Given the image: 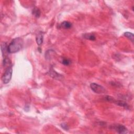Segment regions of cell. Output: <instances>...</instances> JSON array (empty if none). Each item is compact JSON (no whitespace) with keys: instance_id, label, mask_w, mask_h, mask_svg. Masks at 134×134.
<instances>
[{"instance_id":"obj_8","label":"cell","mask_w":134,"mask_h":134,"mask_svg":"<svg viewBox=\"0 0 134 134\" xmlns=\"http://www.w3.org/2000/svg\"><path fill=\"white\" fill-rule=\"evenodd\" d=\"M49 72H50V76H51L52 77H54V79H60V77H61V76L60 75H59V74H58V73L56 72L53 69L50 70V71H49Z\"/></svg>"},{"instance_id":"obj_12","label":"cell","mask_w":134,"mask_h":134,"mask_svg":"<svg viewBox=\"0 0 134 134\" xmlns=\"http://www.w3.org/2000/svg\"><path fill=\"white\" fill-rule=\"evenodd\" d=\"M61 62L63 65L65 66H69L71 64V61L68 59H63Z\"/></svg>"},{"instance_id":"obj_10","label":"cell","mask_w":134,"mask_h":134,"mask_svg":"<svg viewBox=\"0 0 134 134\" xmlns=\"http://www.w3.org/2000/svg\"><path fill=\"white\" fill-rule=\"evenodd\" d=\"M32 13H33V15H34L36 17H37V18H38V17H39V16H40V14H41L40 10L37 8H35L33 10Z\"/></svg>"},{"instance_id":"obj_9","label":"cell","mask_w":134,"mask_h":134,"mask_svg":"<svg viewBox=\"0 0 134 134\" xmlns=\"http://www.w3.org/2000/svg\"><path fill=\"white\" fill-rule=\"evenodd\" d=\"M83 37L84 38L86 39H89L92 41L95 40L96 39L95 35L93 34H85L83 35Z\"/></svg>"},{"instance_id":"obj_2","label":"cell","mask_w":134,"mask_h":134,"mask_svg":"<svg viewBox=\"0 0 134 134\" xmlns=\"http://www.w3.org/2000/svg\"><path fill=\"white\" fill-rule=\"evenodd\" d=\"M13 69L12 66H9L5 70L2 77V81L4 84H8L12 79Z\"/></svg>"},{"instance_id":"obj_7","label":"cell","mask_w":134,"mask_h":134,"mask_svg":"<svg viewBox=\"0 0 134 134\" xmlns=\"http://www.w3.org/2000/svg\"><path fill=\"white\" fill-rule=\"evenodd\" d=\"M72 27V24L67 21H65L60 25V28L63 29H69Z\"/></svg>"},{"instance_id":"obj_5","label":"cell","mask_w":134,"mask_h":134,"mask_svg":"<svg viewBox=\"0 0 134 134\" xmlns=\"http://www.w3.org/2000/svg\"><path fill=\"white\" fill-rule=\"evenodd\" d=\"M1 50L3 54V56H4V58L6 57L7 55L9 53L8 52V45H7L6 43H3L1 45Z\"/></svg>"},{"instance_id":"obj_13","label":"cell","mask_w":134,"mask_h":134,"mask_svg":"<svg viewBox=\"0 0 134 134\" xmlns=\"http://www.w3.org/2000/svg\"><path fill=\"white\" fill-rule=\"evenodd\" d=\"M61 127L63 129H65L66 130H68L69 129V128L68 127V126H67L65 123H63L61 124Z\"/></svg>"},{"instance_id":"obj_3","label":"cell","mask_w":134,"mask_h":134,"mask_svg":"<svg viewBox=\"0 0 134 134\" xmlns=\"http://www.w3.org/2000/svg\"><path fill=\"white\" fill-rule=\"evenodd\" d=\"M90 87L92 90L95 93L98 94L104 93L106 92V90L105 88L101 85H99L96 83H92L90 84Z\"/></svg>"},{"instance_id":"obj_11","label":"cell","mask_w":134,"mask_h":134,"mask_svg":"<svg viewBox=\"0 0 134 134\" xmlns=\"http://www.w3.org/2000/svg\"><path fill=\"white\" fill-rule=\"evenodd\" d=\"M124 35H125V36H126V37H127L128 38L130 39V40H132V41H133L134 34L133 33H130V32H125L124 33Z\"/></svg>"},{"instance_id":"obj_1","label":"cell","mask_w":134,"mask_h":134,"mask_svg":"<svg viewBox=\"0 0 134 134\" xmlns=\"http://www.w3.org/2000/svg\"><path fill=\"white\" fill-rule=\"evenodd\" d=\"M24 41L22 38L17 37L14 39L8 45V52L9 54H14L19 52L23 46Z\"/></svg>"},{"instance_id":"obj_6","label":"cell","mask_w":134,"mask_h":134,"mask_svg":"<svg viewBox=\"0 0 134 134\" xmlns=\"http://www.w3.org/2000/svg\"><path fill=\"white\" fill-rule=\"evenodd\" d=\"M43 39H44V35L41 32L39 33L37 35V36L36 37V43L37 44L40 46L43 43Z\"/></svg>"},{"instance_id":"obj_4","label":"cell","mask_w":134,"mask_h":134,"mask_svg":"<svg viewBox=\"0 0 134 134\" xmlns=\"http://www.w3.org/2000/svg\"><path fill=\"white\" fill-rule=\"evenodd\" d=\"M113 129L119 134H125L127 133V129L125 126L122 125L117 124L113 126Z\"/></svg>"}]
</instances>
